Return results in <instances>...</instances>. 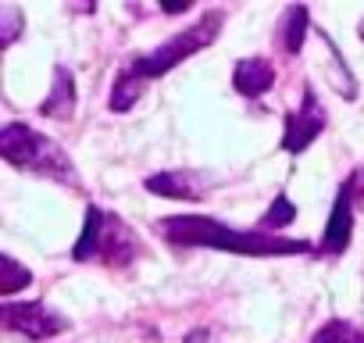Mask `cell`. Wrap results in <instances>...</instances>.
Returning a JSON list of instances; mask_svg holds the SVG:
<instances>
[{"mask_svg": "<svg viewBox=\"0 0 364 343\" xmlns=\"http://www.w3.org/2000/svg\"><path fill=\"white\" fill-rule=\"evenodd\" d=\"M157 233L171 247H208V250H229L243 258H282V254H311L314 247L307 240H289L261 229H236L208 215H171L157 222Z\"/></svg>", "mask_w": 364, "mask_h": 343, "instance_id": "6da1fadb", "label": "cell"}, {"mask_svg": "<svg viewBox=\"0 0 364 343\" xmlns=\"http://www.w3.org/2000/svg\"><path fill=\"white\" fill-rule=\"evenodd\" d=\"M0 157H4L8 164H15V168H22V172L54 179L61 186H79L72 157L50 136L36 132L26 122H11V125L0 129Z\"/></svg>", "mask_w": 364, "mask_h": 343, "instance_id": "7a4b0ae2", "label": "cell"}, {"mask_svg": "<svg viewBox=\"0 0 364 343\" xmlns=\"http://www.w3.org/2000/svg\"><path fill=\"white\" fill-rule=\"evenodd\" d=\"M139 254H143V243L118 215H111L97 204H86V222H82V233L72 247L75 261H100L107 268H125Z\"/></svg>", "mask_w": 364, "mask_h": 343, "instance_id": "3957f363", "label": "cell"}, {"mask_svg": "<svg viewBox=\"0 0 364 343\" xmlns=\"http://www.w3.org/2000/svg\"><path fill=\"white\" fill-rule=\"evenodd\" d=\"M222 22H225V15H222V11H204V15H200V22H193V26H186V29H178V33H175L171 40H164L161 47H154L150 54L136 58L125 72H129V75H136L139 83H146V79H157V75L171 72L175 65H182L186 58H193L197 51L211 47V43L218 40Z\"/></svg>", "mask_w": 364, "mask_h": 343, "instance_id": "277c9868", "label": "cell"}, {"mask_svg": "<svg viewBox=\"0 0 364 343\" xmlns=\"http://www.w3.org/2000/svg\"><path fill=\"white\" fill-rule=\"evenodd\" d=\"M325 107L318 100V93L307 86L300 97V107L286 115V129H282V150L289 154H304L321 132H325Z\"/></svg>", "mask_w": 364, "mask_h": 343, "instance_id": "5b68a950", "label": "cell"}, {"mask_svg": "<svg viewBox=\"0 0 364 343\" xmlns=\"http://www.w3.org/2000/svg\"><path fill=\"white\" fill-rule=\"evenodd\" d=\"M0 325H8V329H15V332H22L29 339H50V336L68 329V322L58 311H50L47 304H40V300L0 307Z\"/></svg>", "mask_w": 364, "mask_h": 343, "instance_id": "8992f818", "label": "cell"}, {"mask_svg": "<svg viewBox=\"0 0 364 343\" xmlns=\"http://www.w3.org/2000/svg\"><path fill=\"white\" fill-rule=\"evenodd\" d=\"M350 236H353V201H350V190L339 186L336 204H332L328 222H325V236H321V243H318V254H321V258H339V254H346Z\"/></svg>", "mask_w": 364, "mask_h": 343, "instance_id": "52a82bcc", "label": "cell"}, {"mask_svg": "<svg viewBox=\"0 0 364 343\" xmlns=\"http://www.w3.org/2000/svg\"><path fill=\"white\" fill-rule=\"evenodd\" d=\"M146 190L161 194V197H171V201H197L211 190V179L200 176V172L178 168V172H157V176H150Z\"/></svg>", "mask_w": 364, "mask_h": 343, "instance_id": "ba28073f", "label": "cell"}, {"mask_svg": "<svg viewBox=\"0 0 364 343\" xmlns=\"http://www.w3.org/2000/svg\"><path fill=\"white\" fill-rule=\"evenodd\" d=\"M232 86L243 97H264L275 86V68L264 58H240L232 68Z\"/></svg>", "mask_w": 364, "mask_h": 343, "instance_id": "9c48e42d", "label": "cell"}, {"mask_svg": "<svg viewBox=\"0 0 364 343\" xmlns=\"http://www.w3.org/2000/svg\"><path fill=\"white\" fill-rule=\"evenodd\" d=\"M307 33H311V11H307L304 4H293V8H286V15L279 19V36H275V43H279L282 54L296 58V54L304 51Z\"/></svg>", "mask_w": 364, "mask_h": 343, "instance_id": "30bf717a", "label": "cell"}, {"mask_svg": "<svg viewBox=\"0 0 364 343\" xmlns=\"http://www.w3.org/2000/svg\"><path fill=\"white\" fill-rule=\"evenodd\" d=\"M40 115L61 118V122L75 115V79L68 68H54V86H50L47 100L40 104Z\"/></svg>", "mask_w": 364, "mask_h": 343, "instance_id": "8fae6325", "label": "cell"}, {"mask_svg": "<svg viewBox=\"0 0 364 343\" xmlns=\"http://www.w3.org/2000/svg\"><path fill=\"white\" fill-rule=\"evenodd\" d=\"M26 286H33V272L11 254H0V297H15Z\"/></svg>", "mask_w": 364, "mask_h": 343, "instance_id": "7c38bea8", "label": "cell"}, {"mask_svg": "<svg viewBox=\"0 0 364 343\" xmlns=\"http://www.w3.org/2000/svg\"><path fill=\"white\" fill-rule=\"evenodd\" d=\"M311 343H364V329H357L353 322H343V318H332L325 322Z\"/></svg>", "mask_w": 364, "mask_h": 343, "instance_id": "4fadbf2b", "label": "cell"}, {"mask_svg": "<svg viewBox=\"0 0 364 343\" xmlns=\"http://www.w3.org/2000/svg\"><path fill=\"white\" fill-rule=\"evenodd\" d=\"M22 29H26V15L22 8L15 4H0V51H8L11 43L22 40Z\"/></svg>", "mask_w": 364, "mask_h": 343, "instance_id": "5bb4252c", "label": "cell"}, {"mask_svg": "<svg viewBox=\"0 0 364 343\" xmlns=\"http://www.w3.org/2000/svg\"><path fill=\"white\" fill-rule=\"evenodd\" d=\"M139 93H143V83H139L136 75L122 72L118 83H114V90H111V111H129V107L139 100Z\"/></svg>", "mask_w": 364, "mask_h": 343, "instance_id": "9a60e30c", "label": "cell"}, {"mask_svg": "<svg viewBox=\"0 0 364 343\" xmlns=\"http://www.w3.org/2000/svg\"><path fill=\"white\" fill-rule=\"evenodd\" d=\"M296 218V208H293V201L286 197V194H279L275 201H272V208H268V215L261 218V233H275V229H286L289 222Z\"/></svg>", "mask_w": 364, "mask_h": 343, "instance_id": "2e32d148", "label": "cell"}, {"mask_svg": "<svg viewBox=\"0 0 364 343\" xmlns=\"http://www.w3.org/2000/svg\"><path fill=\"white\" fill-rule=\"evenodd\" d=\"M346 190H350V201H353V208H360L364 211V168H357L353 176L343 183Z\"/></svg>", "mask_w": 364, "mask_h": 343, "instance_id": "e0dca14e", "label": "cell"}, {"mask_svg": "<svg viewBox=\"0 0 364 343\" xmlns=\"http://www.w3.org/2000/svg\"><path fill=\"white\" fill-rule=\"evenodd\" d=\"M193 4H161V11H168V15H178V11H190Z\"/></svg>", "mask_w": 364, "mask_h": 343, "instance_id": "ac0fdd59", "label": "cell"}, {"mask_svg": "<svg viewBox=\"0 0 364 343\" xmlns=\"http://www.w3.org/2000/svg\"><path fill=\"white\" fill-rule=\"evenodd\" d=\"M357 33H360V40H364V19H360V26H357Z\"/></svg>", "mask_w": 364, "mask_h": 343, "instance_id": "d6986e66", "label": "cell"}]
</instances>
